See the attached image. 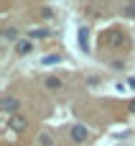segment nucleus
<instances>
[{"mask_svg": "<svg viewBox=\"0 0 135 146\" xmlns=\"http://www.w3.org/2000/svg\"><path fill=\"white\" fill-rule=\"evenodd\" d=\"M3 38H5V41H15V44L20 41V38H18V31H15V28H5V31H3Z\"/></svg>", "mask_w": 135, "mask_h": 146, "instance_id": "nucleus-9", "label": "nucleus"}, {"mask_svg": "<svg viewBox=\"0 0 135 146\" xmlns=\"http://www.w3.org/2000/svg\"><path fill=\"white\" fill-rule=\"evenodd\" d=\"M87 136H89V131H87V126H82V123H77V126H71V141H77V144H82V141H87Z\"/></svg>", "mask_w": 135, "mask_h": 146, "instance_id": "nucleus-4", "label": "nucleus"}, {"mask_svg": "<svg viewBox=\"0 0 135 146\" xmlns=\"http://www.w3.org/2000/svg\"><path fill=\"white\" fill-rule=\"evenodd\" d=\"M0 110L10 118V115H15L18 110H20V103H18V98H13V95H3V100H0Z\"/></svg>", "mask_w": 135, "mask_h": 146, "instance_id": "nucleus-1", "label": "nucleus"}, {"mask_svg": "<svg viewBox=\"0 0 135 146\" xmlns=\"http://www.w3.org/2000/svg\"><path fill=\"white\" fill-rule=\"evenodd\" d=\"M38 146H54V136L51 133H41L38 136Z\"/></svg>", "mask_w": 135, "mask_h": 146, "instance_id": "nucleus-10", "label": "nucleus"}, {"mask_svg": "<svg viewBox=\"0 0 135 146\" xmlns=\"http://www.w3.org/2000/svg\"><path fill=\"white\" fill-rule=\"evenodd\" d=\"M79 46L84 54H89V28H79Z\"/></svg>", "mask_w": 135, "mask_h": 146, "instance_id": "nucleus-6", "label": "nucleus"}, {"mask_svg": "<svg viewBox=\"0 0 135 146\" xmlns=\"http://www.w3.org/2000/svg\"><path fill=\"white\" fill-rule=\"evenodd\" d=\"M123 13H125L128 18H135V3H125V5H123Z\"/></svg>", "mask_w": 135, "mask_h": 146, "instance_id": "nucleus-11", "label": "nucleus"}, {"mask_svg": "<svg viewBox=\"0 0 135 146\" xmlns=\"http://www.w3.org/2000/svg\"><path fill=\"white\" fill-rule=\"evenodd\" d=\"M41 15H43V18H51L54 13H51V8H48V5H43V8H41Z\"/></svg>", "mask_w": 135, "mask_h": 146, "instance_id": "nucleus-13", "label": "nucleus"}, {"mask_svg": "<svg viewBox=\"0 0 135 146\" xmlns=\"http://www.w3.org/2000/svg\"><path fill=\"white\" fill-rule=\"evenodd\" d=\"M43 85H46L48 90H61V80H59V77H54V74H48V77L43 80Z\"/></svg>", "mask_w": 135, "mask_h": 146, "instance_id": "nucleus-7", "label": "nucleus"}, {"mask_svg": "<svg viewBox=\"0 0 135 146\" xmlns=\"http://www.w3.org/2000/svg\"><path fill=\"white\" fill-rule=\"evenodd\" d=\"M59 62H61V54H54V56H46L41 64H46V67H48V64H59Z\"/></svg>", "mask_w": 135, "mask_h": 146, "instance_id": "nucleus-12", "label": "nucleus"}, {"mask_svg": "<svg viewBox=\"0 0 135 146\" xmlns=\"http://www.w3.org/2000/svg\"><path fill=\"white\" fill-rule=\"evenodd\" d=\"M130 87H133V90H135V77H130Z\"/></svg>", "mask_w": 135, "mask_h": 146, "instance_id": "nucleus-15", "label": "nucleus"}, {"mask_svg": "<svg viewBox=\"0 0 135 146\" xmlns=\"http://www.w3.org/2000/svg\"><path fill=\"white\" fill-rule=\"evenodd\" d=\"M105 41H107L110 46H115V49H117V46H123V41H125V36H123L120 31H107V36H105Z\"/></svg>", "mask_w": 135, "mask_h": 146, "instance_id": "nucleus-5", "label": "nucleus"}, {"mask_svg": "<svg viewBox=\"0 0 135 146\" xmlns=\"http://www.w3.org/2000/svg\"><path fill=\"white\" fill-rule=\"evenodd\" d=\"M128 108H130V113H133V115H135V98H133V100H130V105H128Z\"/></svg>", "mask_w": 135, "mask_h": 146, "instance_id": "nucleus-14", "label": "nucleus"}, {"mask_svg": "<svg viewBox=\"0 0 135 146\" xmlns=\"http://www.w3.org/2000/svg\"><path fill=\"white\" fill-rule=\"evenodd\" d=\"M46 36H48L46 28H31V31H28V38H31V41H36V38H46Z\"/></svg>", "mask_w": 135, "mask_h": 146, "instance_id": "nucleus-8", "label": "nucleus"}, {"mask_svg": "<svg viewBox=\"0 0 135 146\" xmlns=\"http://www.w3.org/2000/svg\"><path fill=\"white\" fill-rule=\"evenodd\" d=\"M8 126H10L13 131H18V133H23V131L28 128V121H26V115H20V113H15V115H10V118H8Z\"/></svg>", "mask_w": 135, "mask_h": 146, "instance_id": "nucleus-2", "label": "nucleus"}, {"mask_svg": "<svg viewBox=\"0 0 135 146\" xmlns=\"http://www.w3.org/2000/svg\"><path fill=\"white\" fill-rule=\"evenodd\" d=\"M15 54H18V56H28V54H33V41H31V38H20V41L15 44Z\"/></svg>", "mask_w": 135, "mask_h": 146, "instance_id": "nucleus-3", "label": "nucleus"}]
</instances>
